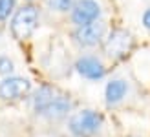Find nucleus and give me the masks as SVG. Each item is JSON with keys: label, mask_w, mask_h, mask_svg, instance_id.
<instances>
[{"label": "nucleus", "mask_w": 150, "mask_h": 137, "mask_svg": "<svg viewBox=\"0 0 150 137\" xmlns=\"http://www.w3.org/2000/svg\"><path fill=\"white\" fill-rule=\"evenodd\" d=\"M13 71V60L9 57H0V75H9Z\"/></svg>", "instance_id": "obj_13"}, {"label": "nucleus", "mask_w": 150, "mask_h": 137, "mask_svg": "<svg viewBox=\"0 0 150 137\" xmlns=\"http://www.w3.org/2000/svg\"><path fill=\"white\" fill-rule=\"evenodd\" d=\"M128 93V84L123 79H114L106 84L104 90V97H106V106H115L123 101Z\"/></svg>", "instance_id": "obj_9"}, {"label": "nucleus", "mask_w": 150, "mask_h": 137, "mask_svg": "<svg viewBox=\"0 0 150 137\" xmlns=\"http://www.w3.org/2000/svg\"><path fill=\"white\" fill-rule=\"evenodd\" d=\"M31 90V82L24 77H6L0 82V99L2 101H18Z\"/></svg>", "instance_id": "obj_5"}, {"label": "nucleus", "mask_w": 150, "mask_h": 137, "mask_svg": "<svg viewBox=\"0 0 150 137\" xmlns=\"http://www.w3.org/2000/svg\"><path fill=\"white\" fill-rule=\"evenodd\" d=\"M75 70L81 77H84L88 81H101L104 77V64L101 62L97 57H92V55H84L81 57L77 62H75Z\"/></svg>", "instance_id": "obj_7"}, {"label": "nucleus", "mask_w": 150, "mask_h": 137, "mask_svg": "<svg viewBox=\"0 0 150 137\" xmlns=\"http://www.w3.org/2000/svg\"><path fill=\"white\" fill-rule=\"evenodd\" d=\"M104 31H106V26L103 22L95 20V22H90L86 26H79L73 33V39L82 48H92V46H97L103 40Z\"/></svg>", "instance_id": "obj_4"}, {"label": "nucleus", "mask_w": 150, "mask_h": 137, "mask_svg": "<svg viewBox=\"0 0 150 137\" xmlns=\"http://www.w3.org/2000/svg\"><path fill=\"white\" fill-rule=\"evenodd\" d=\"M57 99V91L51 88V86H40L39 90L35 91V95L31 99V104H33V110L37 113H42L44 110L48 108V106L51 104Z\"/></svg>", "instance_id": "obj_10"}, {"label": "nucleus", "mask_w": 150, "mask_h": 137, "mask_svg": "<svg viewBox=\"0 0 150 137\" xmlns=\"http://www.w3.org/2000/svg\"><path fill=\"white\" fill-rule=\"evenodd\" d=\"M103 128V115L93 110H81L73 113L68 130L73 137H93L101 132Z\"/></svg>", "instance_id": "obj_1"}, {"label": "nucleus", "mask_w": 150, "mask_h": 137, "mask_svg": "<svg viewBox=\"0 0 150 137\" xmlns=\"http://www.w3.org/2000/svg\"><path fill=\"white\" fill-rule=\"evenodd\" d=\"M77 2L79 0H48V6L51 7V9H55V11L64 13V11L73 9V7L77 6Z\"/></svg>", "instance_id": "obj_11"}, {"label": "nucleus", "mask_w": 150, "mask_h": 137, "mask_svg": "<svg viewBox=\"0 0 150 137\" xmlns=\"http://www.w3.org/2000/svg\"><path fill=\"white\" fill-rule=\"evenodd\" d=\"M143 24H145L146 29H150V9H146L145 15H143Z\"/></svg>", "instance_id": "obj_14"}, {"label": "nucleus", "mask_w": 150, "mask_h": 137, "mask_svg": "<svg viewBox=\"0 0 150 137\" xmlns=\"http://www.w3.org/2000/svg\"><path fill=\"white\" fill-rule=\"evenodd\" d=\"M28 2H31V0H28Z\"/></svg>", "instance_id": "obj_15"}, {"label": "nucleus", "mask_w": 150, "mask_h": 137, "mask_svg": "<svg viewBox=\"0 0 150 137\" xmlns=\"http://www.w3.org/2000/svg\"><path fill=\"white\" fill-rule=\"evenodd\" d=\"M132 46H134L132 35L128 31H125V29H115V31H112L108 35V39L104 40L103 48H104V53H106L108 57L121 59L132 49Z\"/></svg>", "instance_id": "obj_3"}, {"label": "nucleus", "mask_w": 150, "mask_h": 137, "mask_svg": "<svg viewBox=\"0 0 150 137\" xmlns=\"http://www.w3.org/2000/svg\"><path fill=\"white\" fill-rule=\"evenodd\" d=\"M101 15V6L95 0H79L77 6L71 9V20L77 26H86L95 22Z\"/></svg>", "instance_id": "obj_6"}, {"label": "nucleus", "mask_w": 150, "mask_h": 137, "mask_svg": "<svg viewBox=\"0 0 150 137\" xmlns=\"http://www.w3.org/2000/svg\"><path fill=\"white\" fill-rule=\"evenodd\" d=\"M71 106L73 104H71V101H70L68 97L57 95V99L40 113V115L44 119H48V121H61L64 117H68V113L71 112Z\"/></svg>", "instance_id": "obj_8"}, {"label": "nucleus", "mask_w": 150, "mask_h": 137, "mask_svg": "<svg viewBox=\"0 0 150 137\" xmlns=\"http://www.w3.org/2000/svg\"><path fill=\"white\" fill-rule=\"evenodd\" d=\"M15 7V0H0V20H6Z\"/></svg>", "instance_id": "obj_12"}, {"label": "nucleus", "mask_w": 150, "mask_h": 137, "mask_svg": "<svg viewBox=\"0 0 150 137\" xmlns=\"http://www.w3.org/2000/svg\"><path fill=\"white\" fill-rule=\"evenodd\" d=\"M37 26H39V11L35 6L28 4L15 13L11 20V33L17 40H24L33 35Z\"/></svg>", "instance_id": "obj_2"}]
</instances>
